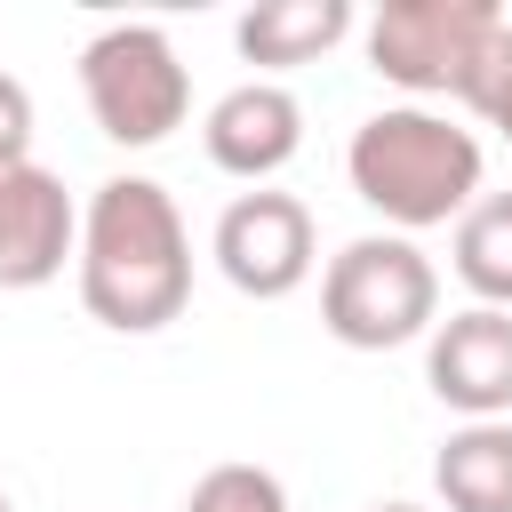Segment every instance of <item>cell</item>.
Masks as SVG:
<instances>
[{"label": "cell", "instance_id": "cell-1", "mask_svg": "<svg viewBox=\"0 0 512 512\" xmlns=\"http://www.w3.org/2000/svg\"><path fill=\"white\" fill-rule=\"evenodd\" d=\"M80 304L112 336H152L192 304V232L152 176H104L80 208Z\"/></svg>", "mask_w": 512, "mask_h": 512}, {"label": "cell", "instance_id": "cell-2", "mask_svg": "<svg viewBox=\"0 0 512 512\" xmlns=\"http://www.w3.org/2000/svg\"><path fill=\"white\" fill-rule=\"evenodd\" d=\"M344 176L392 232H432L480 200V136L432 104H384L352 128Z\"/></svg>", "mask_w": 512, "mask_h": 512}, {"label": "cell", "instance_id": "cell-3", "mask_svg": "<svg viewBox=\"0 0 512 512\" xmlns=\"http://www.w3.org/2000/svg\"><path fill=\"white\" fill-rule=\"evenodd\" d=\"M320 328L344 352H392L440 328V272L408 232H360L320 272Z\"/></svg>", "mask_w": 512, "mask_h": 512}, {"label": "cell", "instance_id": "cell-4", "mask_svg": "<svg viewBox=\"0 0 512 512\" xmlns=\"http://www.w3.org/2000/svg\"><path fill=\"white\" fill-rule=\"evenodd\" d=\"M504 32V8L496 0H384L368 16V64L376 80L408 88L416 104L424 96H472L488 48Z\"/></svg>", "mask_w": 512, "mask_h": 512}, {"label": "cell", "instance_id": "cell-5", "mask_svg": "<svg viewBox=\"0 0 512 512\" xmlns=\"http://www.w3.org/2000/svg\"><path fill=\"white\" fill-rule=\"evenodd\" d=\"M80 96L96 112V128L128 152L168 144L192 112V80L176 64V40L160 24H104L80 48Z\"/></svg>", "mask_w": 512, "mask_h": 512}, {"label": "cell", "instance_id": "cell-6", "mask_svg": "<svg viewBox=\"0 0 512 512\" xmlns=\"http://www.w3.org/2000/svg\"><path fill=\"white\" fill-rule=\"evenodd\" d=\"M216 272L256 296V304H280L312 280V208L296 192H240L224 216H216V240H208Z\"/></svg>", "mask_w": 512, "mask_h": 512}, {"label": "cell", "instance_id": "cell-7", "mask_svg": "<svg viewBox=\"0 0 512 512\" xmlns=\"http://www.w3.org/2000/svg\"><path fill=\"white\" fill-rule=\"evenodd\" d=\"M424 384L440 408H456L464 424H496L512 416V312L496 304H464L424 336Z\"/></svg>", "mask_w": 512, "mask_h": 512}, {"label": "cell", "instance_id": "cell-8", "mask_svg": "<svg viewBox=\"0 0 512 512\" xmlns=\"http://www.w3.org/2000/svg\"><path fill=\"white\" fill-rule=\"evenodd\" d=\"M64 256H80V208L64 176H48L40 160H8L0 168V288H48Z\"/></svg>", "mask_w": 512, "mask_h": 512}, {"label": "cell", "instance_id": "cell-9", "mask_svg": "<svg viewBox=\"0 0 512 512\" xmlns=\"http://www.w3.org/2000/svg\"><path fill=\"white\" fill-rule=\"evenodd\" d=\"M200 144H208V160H216L224 176L264 184V176H280V168L296 160V144H304V104H296L280 80H240V88H224V96L208 104Z\"/></svg>", "mask_w": 512, "mask_h": 512}, {"label": "cell", "instance_id": "cell-10", "mask_svg": "<svg viewBox=\"0 0 512 512\" xmlns=\"http://www.w3.org/2000/svg\"><path fill=\"white\" fill-rule=\"evenodd\" d=\"M344 32H352V0H264V8H248V16L232 24L240 56L264 64V72L312 64V56H328Z\"/></svg>", "mask_w": 512, "mask_h": 512}, {"label": "cell", "instance_id": "cell-11", "mask_svg": "<svg viewBox=\"0 0 512 512\" xmlns=\"http://www.w3.org/2000/svg\"><path fill=\"white\" fill-rule=\"evenodd\" d=\"M432 488L448 512H512V424H464L432 456Z\"/></svg>", "mask_w": 512, "mask_h": 512}, {"label": "cell", "instance_id": "cell-12", "mask_svg": "<svg viewBox=\"0 0 512 512\" xmlns=\"http://www.w3.org/2000/svg\"><path fill=\"white\" fill-rule=\"evenodd\" d=\"M456 280L472 288V304L512 312V192H480L456 216Z\"/></svg>", "mask_w": 512, "mask_h": 512}, {"label": "cell", "instance_id": "cell-13", "mask_svg": "<svg viewBox=\"0 0 512 512\" xmlns=\"http://www.w3.org/2000/svg\"><path fill=\"white\" fill-rule=\"evenodd\" d=\"M184 512H288V488L264 464H216V472L192 480Z\"/></svg>", "mask_w": 512, "mask_h": 512}, {"label": "cell", "instance_id": "cell-14", "mask_svg": "<svg viewBox=\"0 0 512 512\" xmlns=\"http://www.w3.org/2000/svg\"><path fill=\"white\" fill-rule=\"evenodd\" d=\"M504 144H512V16H504V32H496V48H488V64H480V80H472V96H464Z\"/></svg>", "mask_w": 512, "mask_h": 512}, {"label": "cell", "instance_id": "cell-15", "mask_svg": "<svg viewBox=\"0 0 512 512\" xmlns=\"http://www.w3.org/2000/svg\"><path fill=\"white\" fill-rule=\"evenodd\" d=\"M8 160H32V96L16 72H0V168Z\"/></svg>", "mask_w": 512, "mask_h": 512}, {"label": "cell", "instance_id": "cell-16", "mask_svg": "<svg viewBox=\"0 0 512 512\" xmlns=\"http://www.w3.org/2000/svg\"><path fill=\"white\" fill-rule=\"evenodd\" d=\"M368 512H424V504H400V496H392V504H368Z\"/></svg>", "mask_w": 512, "mask_h": 512}, {"label": "cell", "instance_id": "cell-17", "mask_svg": "<svg viewBox=\"0 0 512 512\" xmlns=\"http://www.w3.org/2000/svg\"><path fill=\"white\" fill-rule=\"evenodd\" d=\"M0 512H16V504H8V488H0Z\"/></svg>", "mask_w": 512, "mask_h": 512}]
</instances>
